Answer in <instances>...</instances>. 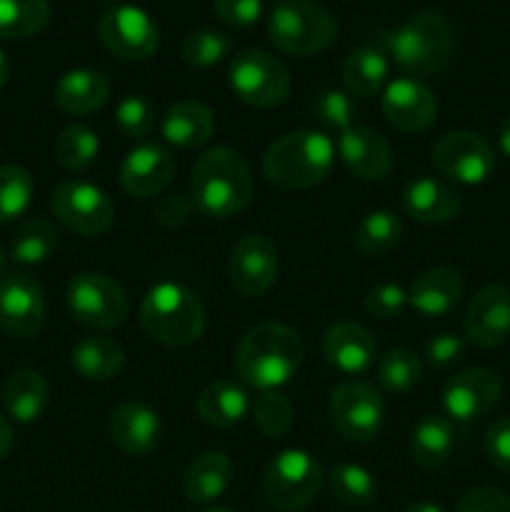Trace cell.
<instances>
[{"mask_svg":"<svg viewBox=\"0 0 510 512\" xmlns=\"http://www.w3.org/2000/svg\"><path fill=\"white\" fill-rule=\"evenodd\" d=\"M175 175V160L163 145L140 143L120 163V185L130 198H153L163 193Z\"/></svg>","mask_w":510,"mask_h":512,"instance_id":"19","label":"cell"},{"mask_svg":"<svg viewBox=\"0 0 510 512\" xmlns=\"http://www.w3.org/2000/svg\"><path fill=\"white\" fill-rule=\"evenodd\" d=\"M400 240V218L393 210H370L353 230V245L363 258H380Z\"/></svg>","mask_w":510,"mask_h":512,"instance_id":"33","label":"cell"},{"mask_svg":"<svg viewBox=\"0 0 510 512\" xmlns=\"http://www.w3.org/2000/svg\"><path fill=\"white\" fill-rule=\"evenodd\" d=\"M10 448H13V428L8 420L0 418V460L10 453Z\"/></svg>","mask_w":510,"mask_h":512,"instance_id":"50","label":"cell"},{"mask_svg":"<svg viewBox=\"0 0 510 512\" xmlns=\"http://www.w3.org/2000/svg\"><path fill=\"white\" fill-rule=\"evenodd\" d=\"M125 353L118 340L105 338V335H93L83 338L70 350V368L90 383H103V380L115 378L123 370Z\"/></svg>","mask_w":510,"mask_h":512,"instance_id":"29","label":"cell"},{"mask_svg":"<svg viewBox=\"0 0 510 512\" xmlns=\"http://www.w3.org/2000/svg\"><path fill=\"white\" fill-rule=\"evenodd\" d=\"M110 438L123 453L148 455L163 440V423L150 405L138 400H125L110 413Z\"/></svg>","mask_w":510,"mask_h":512,"instance_id":"23","label":"cell"},{"mask_svg":"<svg viewBox=\"0 0 510 512\" xmlns=\"http://www.w3.org/2000/svg\"><path fill=\"white\" fill-rule=\"evenodd\" d=\"M58 248V228L45 218L25 220L10 240V258L20 265L45 263Z\"/></svg>","mask_w":510,"mask_h":512,"instance_id":"36","label":"cell"},{"mask_svg":"<svg viewBox=\"0 0 510 512\" xmlns=\"http://www.w3.org/2000/svg\"><path fill=\"white\" fill-rule=\"evenodd\" d=\"M405 305H408V293L395 283L375 285L365 295V310L378 320H395L398 315H403Z\"/></svg>","mask_w":510,"mask_h":512,"instance_id":"44","label":"cell"},{"mask_svg":"<svg viewBox=\"0 0 510 512\" xmlns=\"http://www.w3.org/2000/svg\"><path fill=\"white\" fill-rule=\"evenodd\" d=\"M405 215L423 225H445L458 218L463 200L450 183L440 178H415L400 193Z\"/></svg>","mask_w":510,"mask_h":512,"instance_id":"22","label":"cell"},{"mask_svg":"<svg viewBox=\"0 0 510 512\" xmlns=\"http://www.w3.org/2000/svg\"><path fill=\"white\" fill-rule=\"evenodd\" d=\"M48 20V0H0V40L33 38Z\"/></svg>","mask_w":510,"mask_h":512,"instance_id":"35","label":"cell"},{"mask_svg":"<svg viewBox=\"0 0 510 512\" xmlns=\"http://www.w3.org/2000/svg\"><path fill=\"white\" fill-rule=\"evenodd\" d=\"M50 210L65 228L85 238L105 233L115 220L113 200L108 193L85 180H63L55 185Z\"/></svg>","mask_w":510,"mask_h":512,"instance_id":"11","label":"cell"},{"mask_svg":"<svg viewBox=\"0 0 510 512\" xmlns=\"http://www.w3.org/2000/svg\"><path fill=\"white\" fill-rule=\"evenodd\" d=\"M50 403L48 380L38 370L20 368L5 380L3 385V405L5 413L18 423H35L45 413Z\"/></svg>","mask_w":510,"mask_h":512,"instance_id":"27","label":"cell"},{"mask_svg":"<svg viewBox=\"0 0 510 512\" xmlns=\"http://www.w3.org/2000/svg\"><path fill=\"white\" fill-rule=\"evenodd\" d=\"M180 53H183L185 63L193 65V68H213L230 53V38L223 30L215 28L193 30L183 40Z\"/></svg>","mask_w":510,"mask_h":512,"instance_id":"41","label":"cell"},{"mask_svg":"<svg viewBox=\"0 0 510 512\" xmlns=\"http://www.w3.org/2000/svg\"><path fill=\"white\" fill-rule=\"evenodd\" d=\"M420 375H423V363L418 355L405 348L390 350L375 365L378 385L388 393H408L420 383Z\"/></svg>","mask_w":510,"mask_h":512,"instance_id":"38","label":"cell"},{"mask_svg":"<svg viewBox=\"0 0 510 512\" xmlns=\"http://www.w3.org/2000/svg\"><path fill=\"white\" fill-rule=\"evenodd\" d=\"M98 38L115 58L138 63L155 55L160 45V30L138 5H113L100 18Z\"/></svg>","mask_w":510,"mask_h":512,"instance_id":"13","label":"cell"},{"mask_svg":"<svg viewBox=\"0 0 510 512\" xmlns=\"http://www.w3.org/2000/svg\"><path fill=\"white\" fill-rule=\"evenodd\" d=\"M465 355V338L455 333H440L425 345V363L435 370L453 368Z\"/></svg>","mask_w":510,"mask_h":512,"instance_id":"46","label":"cell"},{"mask_svg":"<svg viewBox=\"0 0 510 512\" xmlns=\"http://www.w3.org/2000/svg\"><path fill=\"white\" fill-rule=\"evenodd\" d=\"M193 213V200L185 195H165L155 203L153 218L160 228H180Z\"/></svg>","mask_w":510,"mask_h":512,"instance_id":"49","label":"cell"},{"mask_svg":"<svg viewBox=\"0 0 510 512\" xmlns=\"http://www.w3.org/2000/svg\"><path fill=\"white\" fill-rule=\"evenodd\" d=\"M140 325L155 343L168 345V348H185L203 335V303L190 288L165 280L145 293L140 303Z\"/></svg>","mask_w":510,"mask_h":512,"instance_id":"5","label":"cell"},{"mask_svg":"<svg viewBox=\"0 0 510 512\" xmlns=\"http://www.w3.org/2000/svg\"><path fill=\"white\" fill-rule=\"evenodd\" d=\"M465 340L478 348H500L510 340V290L485 285L470 300L465 313Z\"/></svg>","mask_w":510,"mask_h":512,"instance_id":"18","label":"cell"},{"mask_svg":"<svg viewBox=\"0 0 510 512\" xmlns=\"http://www.w3.org/2000/svg\"><path fill=\"white\" fill-rule=\"evenodd\" d=\"M433 165L460 185H483L495 170V150L473 130H450L433 145Z\"/></svg>","mask_w":510,"mask_h":512,"instance_id":"12","label":"cell"},{"mask_svg":"<svg viewBox=\"0 0 510 512\" xmlns=\"http://www.w3.org/2000/svg\"><path fill=\"white\" fill-rule=\"evenodd\" d=\"M253 198V178L243 155L233 148H210L195 160L190 200L205 218L228 220L243 213Z\"/></svg>","mask_w":510,"mask_h":512,"instance_id":"1","label":"cell"},{"mask_svg":"<svg viewBox=\"0 0 510 512\" xmlns=\"http://www.w3.org/2000/svg\"><path fill=\"white\" fill-rule=\"evenodd\" d=\"M115 123L125 138H145L155 128L153 103L145 95H125L115 108Z\"/></svg>","mask_w":510,"mask_h":512,"instance_id":"43","label":"cell"},{"mask_svg":"<svg viewBox=\"0 0 510 512\" xmlns=\"http://www.w3.org/2000/svg\"><path fill=\"white\" fill-rule=\"evenodd\" d=\"M55 105L68 115H90L110 98V80L100 70L75 68L60 75L53 90Z\"/></svg>","mask_w":510,"mask_h":512,"instance_id":"25","label":"cell"},{"mask_svg":"<svg viewBox=\"0 0 510 512\" xmlns=\"http://www.w3.org/2000/svg\"><path fill=\"white\" fill-rule=\"evenodd\" d=\"M335 163L333 140L318 130L280 135L263 155V175L283 190H308L323 183Z\"/></svg>","mask_w":510,"mask_h":512,"instance_id":"3","label":"cell"},{"mask_svg":"<svg viewBox=\"0 0 510 512\" xmlns=\"http://www.w3.org/2000/svg\"><path fill=\"white\" fill-rule=\"evenodd\" d=\"M385 120L403 133H420L428 130L438 118V98L433 90L418 78H395L385 85L380 100Z\"/></svg>","mask_w":510,"mask_h":512,"instance_id":"17","label":"cell"},{"mask_svg":"<svg viewBox=\"0 0 510 512\" xmlns=\"http://www.w3.org/2000/svg\"><path fill=\"white\" fill-rule=\"evenodd\" d=\"M338 35V23L315 0H280L268 18V38L280 53L305 58L323 53Z\"/></svg>","mask_w":510,"mask_h":512,"instance_id":"6","label":"cell"},{"mask_svg":"<svg viewBox=\"0 0 510 512\" xmlns=\"http://www.w3.org/2000/svg\"><path fill=\"white\" fill-rule=\"evenodd\" d=\"M305 348L300 335L283 323H260L235 348V373L258 390H275L300 370Z\"/></svg>","mask_w":510,"mask_h":512,"instance_id":"2","label":"cell"},{"mask_svg":"<svg viewBox=\"0 0 510 512\" xmlns=\"http://www.w3.org/2000/svg\"><path fill=\"white\" fill-rule=\"evenodd\" d=\"M100 153V140L95 130L88 125L73 123L63 128L55 138V158L70 173H80V170L90 168Z\"/></svg>","mask_w":510,"mask_h":512,"instance_id":"37","label":"cell"},{"mask_svg":"<svg viewBox=\"0 0 510 512\" xmlns=\"http://www.w3.org/2000/svg\"><path fill=\"white\" fill-rule=\"evenodd\" d=\"M335 153L343 160L348 173L360 180H383L393 168V150L390 143L368 125H350L335 143Z\"/></svg>","mask_w":510,"mask_h":512,"instance_id":"20","label":"cell"},{"mask_svg":"<svg viewBox=\"0 0 510 512\" xmlns=\"http://www.w3.org/2000/svg\"><path fill=\"white\" fill-rule=\"evenodd\" d=\"M325 363L345 375H360L373 368L378 358V345L368 328L355 320H338L330 325L320 340Z\"/></svg>","mask_w":510,"mask_h":512,"instance_id":"21","label":"cell"},{"mask_svg":"<svg viewBox=\"0 0 510 512\" xmlns=\"http://www.w3.org/2000/svg\"><path fill=\"white\" fill-rule=\"evenodd\" d=\"M405 512H445V510L435 503H413L408 505V510Z\"/></svg>","mask_w":510,"mask_h":512,"instance_id":"52","label":"cell"},{"mask_svg":"<svg viewBox=\"0 0 510 512\" xmlns=\"http://www.w3.org/2000/svg\"><path fill=\"white\" fill-rule=\"evenodd\" d=\"M8 78H10V63H8V58H5L3 50H0V88H5Z\"/></svg>","mask_w":510,"mask_h":512,"instance_id":"53","label":"cell"},{"mask_svg":"<svg viewBox=\"0 0 510 512\" xmlns=\"http://www.w3.org/2000/svg\"><path fill=\"white\" fill-rule=\"evenodd\" d=\"M228 83L235 98L253 108H275L290 95V73L265 50H240L228 68Z\"/></svg>","mask_w":510,"mask_h":512,"instance_id":"8","label":"cell"},{"mask_svg":"<svg viewBox=\"0 0 510 512\" xmlns=\"http://www.w3.org/2000/svg\"><path fill=\"white\" fill-rule=\"evenodd\" d=\"M390 63L385 53L373 45L355 48L343 63V83L350 95L358 98H370L388 83Z\"/></svg>","mask_w":510,"mask_h":512,"instance_id":"32","label":"cell"},{"mask_svg":"<svg viewBox=\"0 0 510 512\" xmlns=\"http://www.w3.org/2000/svg\"><path fill=\"white\" fill-rule=\"evenodd\" d=\"M280 273L278 245L268 235L250 233L238 240L228 263L233 288L248 298H260L275 285Z\"/></svg>","mask_w":510,"mask_h":512,"instance_id":"14","label":"cell"},{"mask_svg":"<svg viewBox=\"0 0 510 512\" xmlns=\"http://www.w3.org/2000/svg\"><path fill=\"white\" fill-rule=\"evenodd\" d=\"M65 305L75 323L93 330H110L128 318V295L103 273L75 275L65 290Z\"/></svg>","mask_w":510,"mask_h":512,"instance_id":"10","label":"cell"},{"mask_svg":"<svg viewBox=\"0 0 510 512\" xmlns=\"http://www.w3.org/2000/svg\"><path fill=\"white\" fill-rule=\"evenodd\" d=\"M323 488L320 463L305 450H283L263 473V495L275 510L300 512L318 498Z\"/></svg>","mask_w":510,"mask_h":512,"instance_id":"7","label":"cell"},{"mask_svg":"<svg viewBox=\"0 0 510 512\" xmlns=\"http://www.w3.org/2000/svg\"><path fill=\"white\" fill-rule=\"evenodd\" d=\"M45 323V298L38 280L28 273L0 280V328L15 340H30Z\"/></svg>","mask_w":510,"mask_h":512,"instance_id":"15","label":"cell"},{"mask_svg":"<svg viewBox=\"0 0 510 512\" xmlns=\"http://www.w3.org/2000/svg\"><path fill=\"white\" fill-rule=\"evenodd\" d=\"M330 423L350 443H370L378 438L385 420L383 395L365 380H343L335 385L328 403Z\"/></svg>","mask_w":510,"mask_h":512,"instance_id":"9","label":"cell"},{"mask_svg":"<svg viewBox=\"0 0 510 512\" xmlns=\"http://www.w3.org/2000/svg\"><path fill=\"white\" fill-rule=\"evenodd\" d=\"M463 290V275L448 265H438L415 278L408 290V305L425 318H443L458 308Z\"/></svg>","mask_w":510,"mask_h":512,"instance_id":"24","label":"cell"},{"mask_svg":"<svg viewBox=\"0 0 510 512\" xmlns=\"http://www.w3.org/2000/svg\"><path fill=\"white\" fill-rule=\"evenodd\" d=\"M498 148L505 158H510V115H505L498 128Z\"/></svg>","mask_w":510,"mask_h":512,"instance_id":"51","label":"cell"},{"mask_svg":"<svg viewBox=\"0 0 510 512\" xmlns=\"http://www.w3.org/2000/svg\"><path fill=\"white\" fill-rule=\"evenodd\" d=\"M195 408L200 420L210 428H230L248 415L250 395L235 380H215L205 385Z\"/></svg>","mask_w":510,"mask_h":512,"instance_id":"30","label":"cell"},{"mask_svg":"<svg viewBox=\"0 0 510 512\" xmlns=\"http://www.w3.org/2000/svg\"><path fill=\"white\" fill-rule=\"evenodd\" d=\"M388 53L410 78L420 80L425 75H438L453 60V28L438 10H420L390 33Z\"/></svg>","mask_w":510,"mask_h":512,"instance_id":"4","label":"cell"},{"mask_svg":"<svg viewBox=\"0 0 510 512\" xmlns=\"http://www.w3.org/2000/svg\"><path fill=\"white\" fill-rule=\"evenodd\" d=\"M213 10L220 23L243 30L258 23L263 13V0H213Z\"/></svg>","mask_w":510,"mask_h":512,"instance_id":"45","label":"cell"},{"mask_svg":"<svg viewBox=\"0 0 510 512\" xmlns=\"http://www.w3.org/2000/svg\"><path fill=\"white\" fill-rule=\"evenodd\" d=\"M503 378L493 368H468L450 378L443 388V408L455 423H473L498 405Z\"/></svg>","mask_w":510,"mask_h":512,"instance_id":"16","label":"cell"},{"mask_svg":"<svg viewBox=\"0 0 510 512\" xmlns=\"http://www.w3.org/2000/svg\"><path fill=\"white\" fill-rule=\"evenodd\" d=\"M205 512H233V510H228V508H210V510H205Z\"/></svg>","mask_w":510,"mask_h":512,"instance_id":"55","label":"cell"},{"mask_svg":"<svg viewBox=\"0 0 510 512\" xmlns=\"http://www.w3.org/2000/svg\"><path fill=\"white\" fill-rule=\"evenodd\" d=\"M455 448V428L443 415H423L413 428L410 455L415 465L433 470L450 458Z\"/></svg>","mask_w":510,"mask_h":512,"instance_id":"31","label":"cell"},{"mask_svg":"<svg viewBox=\"0 0 510 512\" xmlns=\"http://www.w3.org/2000/svg\"><path fill=\"white\" fill-rule=\"evenodd\" d=\"M5 265H8V255H5V250L0 248V278H3L5 273Z\"/></svg>","mask_w":510,"mask_h":512,"instance_id":"54","label":"cell"},{"mask_svg":"<svg viewBox=\"0 0 510 512\" xmlns=\"http://www.w3.org/2000/svg\"><path fill=\"white\" fill-rule=\"evenodd\" d=\"M255 428L270 440L283 438L293 425V405L278 390H265L253 405Z\"/></svg>","mask_w":510,"mask_h":512,"instance_id":"40","label":"cell"},{"mask_svg":"<svg viewBox=\"0 0 510 512\" xmlns=\"http://www.w3.org/2000/svg\"><path fill=\"white\" fill-rule=\"evenodd\" d=\"M328 488L348 508H368L378 498L373 473L358 463H335L328 473Z\"/></svg>","mask_w":510,"mask_h":512,"instance_id":"34","label":"cell"},{"mask_svg":"<svg viewBox=\"0 0 510 512\" xmlns=\"http://www.w3.org/2000/svg\"><path fill=\"white\" fill-rule=\"evenodd\" d=\"M215 133V115L200 100H180L168 108L165 118L160 120V135L168 145L175 148H200L208 143Z\"/></svg>","mask_w":510,"mask_h":512,"instance_id":"26","label":"cell"},{"mask_svg":"<svg viewBox=\"0 0 510 512\" xmlns=\"http://www.w3.org/2000/svg\"><path fill=\"white\" fill-rule=\"evenodd\" d=\"M233 480V465L230 458L220 450H205L185 473V498L195 505L215 503L228 490Z\"/></svg>","mask_w":510,"mask_h":512,"instance_id":"28","label":"cell"},{"mask_svg":"<svg viewBox=\"0 0 510 512\" xmlns=\"http://www.w3.org/2000/svg\"><path fill=\"white\" fill-rule=\"evenodd\" d=\"M455 512H510V498L495 488L470 490L460 498Z\"/></svg>","mask_w":510,"mask_h":512,"instance_id":"48","label":"cell"},{"mask_svg":"<svg viewBox=\"0 0 510 512\" xmlns=\"http://www.w3.org/2000/svg\"><path fill=\"white\" fill-rule=\"evenodd\" d=\"M33 190V175L23 165H0V225L28 210Z\"/></svg>","mask_w":510,"mask_h":512,"instance_id":"39","label":"cell"},{"mask_svg":"<svg viewBox=\"0 0 510 512\" xmlns=\"http://www.w3.org/2000/svg\"><path fill=\"white\" fill-rule=\"evenodd\" d=\"M355 113H358L355 100L350 98V93H343V90H323L313 103L315 120L323 128L338 130V133L355 125Z\"/></svg>","mask_w":510,"mask_h":512,"instance_id":"42","label":"cell"},{"mask_svg":"<svg viewBox=\"0 0 510 512\" xmlns=\"http://www.w3.org/2000/svg\"><path fill=\"white\" fill-rule=\"evenodd\" d=\"M485 455L490 463L510 473V418H500L485 430Z\"/></svg>","mask_w":510,"mask_h":512,"instance_id":"47","label":"cell"}]
</instances>
